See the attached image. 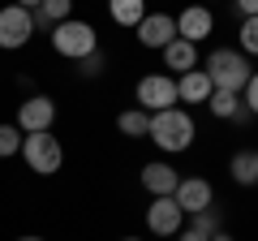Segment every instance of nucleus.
Here are the masks:
<instances>
[{
    "label": "nucleus",
    "mask_w": 258,
    "mask_h": 241,
    "mask_svg": "<svg viewBox=\"0 0 258 241\" xmlns=\"http://www.w3.org/2000/svg\"><path fill=\"white\" fill-rule=\"evenodd\" d=\"M194 134H198V125H194V116L185 108H164V112H151V130L147 138L155 142L159 151H189L194 147Z\"/></svg>",
    "instance_id": "obj_1"
},
{
    "label": "nucleus",
    "mask_w": 258,
    "mask_h": 241,
    "mask_svg": "<svg viewBox=\"0 0 258 241\" xmlns=\"http://www.w3.org/2000/svg\"><path fill=\"white\" fill-rule=\"evenodd\" d=\"M207 78H211V91H232L241 95L249 82V56L237 47H215L207 56Z\"/></svg>",
    "instance_id": "obj_2"
},
{
    "label": "nucleus",
    "mask_w": 258,
    "mask_h": 241,
    "mask_svg": "<svg viewBox=\"0 0 258 241\" xmlns=\"http://www.w3.org/2000/svg\"><path fill=\"white\" fill-rule=\"evenodd\" d=\"M22 159H26L30 172L52 176V172H60V164H64V147H60V138H56L52 130L26 134V138H22Z\"/></svg>",
    "instance_id": "obj_3"
},
{
    "label": "nucleus",
    "mask_w": 258,
    "mask_h": 241,
    "mask_svg": "<svg viewBox=\"0 0 258 241\" xmlns=\"http://www.w3.org/2000/svg\"><path fill=\"white\" fill-rule=\"evenodd\" d=\"M52 47L60 56H69V61H82V56H91L95 47H99V35H95V26L91 22H78V18H69V22H60V26H52Z\"/></svg>",
    "instance_id": "obj_4"
},
{
    "label": "nucleus",
    "mask_w": 258,
    "mask_h": 241,
    "mask_svg": "<svg viewBox=\"0 0 258 241\" xmlns=\"http://www.w3.org/2000/svg\"><path fill=\"white\" fill-rule=\"evenodd\" d=\"M134 95H138V108H142V112L176 108V78H172V74H147Z\"/></svg>",
    "instance_id": "obj_5"
},
{
    "label": "nucleus",
    "mask_w": 258,
    "mask_h": 241,
    "mask_svg": "<svg viewBox=\"0 0 258 241\" xmlns=\"http://www.w3.org/2000/svg\"><path fill=\"white\" fill-rule=\"evenodd\" d=\"M30 35H35L30 9H22V5H5V9H0V47H5V52H18V47L30 43Z\"/></svg>",
    "instance_id": "obj_6"
},
{
    "label": "nucleus",
    "mask_w": 258,
    "mask_h": 241,
    "mask_svg": "<svg viewBox=\"0 0 258 241\" xmlns=\"http://www.w3.org/2000/svg\"><path fill=\"white\" fill-rule=\"evenodd\" d=\"M56 125V103L47 95H30L26 103L18 108V130L22 134H43Z\"/></svg>",
    "instance_id": "obj_7"
},
{
    "label": "nucleus",
    "mask_w": 258,
    "mask_h": 241,
    "mask_svg": "<svg viewBox=\"0 0 258 241\" xmlns=\"http://www.w3.org/2000/svg\"><path fill=\"white\" fill-rule=\"evenodd\" d=\"M134 30H138V43H142V47L164 52V47L176 39V18H172V13H147Z\"/></svg>",
    "instance_id": "obj_8"
},
{
    "label": "nucleus",
    "mask_w": 258,
    "mask_h": 241,
    "mask_svg": "<svg viewBox=\"0 0 258 241\" xmlns=\"http://www.w3.org/2000/svg\"><path fill=\"white\" fill-rule=\"evenodd\" d=\"M172 203L181 207L185 215H198L203 207H211V203H215V190H211V181H207V176H185L181 186H176Z\"/></svg>",
    "instance_id": "obj_9"
},
{
    "label": "nucleus",
    "mask_w": 258,
    "mask_h": 241,
    "mask_svg": "<svg viewBox=\"0 0 258 241\" xmlns=\"http://www.w3.org/2000/svg\"><path fill=\"white\" fill-rule=\"evenodd\" d=\"M181 220H185V211L172 198H155V203L147 207V228L155 232V237H176V232H181Z\"/></svg>",
    "instance_id": "obj_10"
},
{
    "label": "nucleus",
    "mask_w": 258,
    "mask_h": 241,
    "mask_svg": "<svg viewBox=\"0 0 258 241\" xmlns=\"http://www.w3.org/2000/svg\"><path fill=\"white\" fill-rule=\"evenodd\" d=\"M211 30H215V18H211V9H207V5H189V9H181V18H176V39L203 43Z\"/></svg>",
    "instance_id": "obj_11"
},
{
    "label": "nucleus",
    "mask_w": 258,
    "mask_h": 241,
    "mask_svg": "<svg viewBox=\"0 0 258 241\" xmlns=\"http://www.w3.org/2000/svg\"><path fill=\"white\" fill-rule=\"evenodd\" d=\"M176 186H181V172L168 164H147L142 168V190H147L151 198H172Z\"/></svg>",
    "instance_id": "obj_12"
},
{
    "label": "nucleus",
    "mask_w": 258,
    "mask_h": 241,
    "mask_svg": "<svg viewBox=\"0 0 258 241\" xmlns=\"http://www.w3.org/2000/svg\"><path fill=\"white\" fill-rule=\"evenodd\" d=\"M69 13H74V0H39V9H30V22H35V30L52 35V26L69 22Z\"/></svg>",
    "instance_id": "obj_13"
},
{
    "label": "nucleus",
    "mask_w": 258,
    "mask_h": 241,
    "mask_svg": "<svg viewBox=\"0 0 258 241\" xmlns=\"http://www.w3.org/2000/svg\"><path fill=\"white\" fill-rule=\"evenodd\" d=\"M207 95H211V78H207V69H189V74L176 78V99L207 103Z\"/></svg>",
    "instance_id": "obj_14"
},
{
    "label": "nucleus",
    "mask_w": 258,
    "mask_h": 241,
    "mask_svg": "<svg viewBox=\"0 0 258 241\" xmlns=\"http://www.w3.org/2000/svg\"><path fill=\"white\" fill-rule=\"evenodd\" d=\"M164 65L176 69V74L198 69V43H189V39H172V43L164 47Z\"/></svg>",
    "instance_id": "obj_15"
},
{
    "label": "nucleus",
    "mask_w": 258,
    "mask_h": 241,
    "mask_svg": "<svg viewBox=\"0 0 258 241\" xmlns=\"http://www.w3.org/2000/svg\"><path fill=\"white\" fill-rule=\"evenodd\" d=\"M228 172L237 186H258V147H245L228 159Z\"/></svg>",
    "instance_id": "obj_16"
},
{
    "label": "nucleus",
    "mask_w": 258,
    "mask_h": 241,
    "mask_svg": "<svg viewBox=\"0 0 258 241\" xmlns=\"http://www.w3.org/2000/svg\"><path fill=\"white\" fill-rule=\"evenodd\" d=\"M108 18L116 22V26H138L142 18H147V0H108Z\"/></svg>",
    "instance_id": "obj_17"
},
{
    "label": "nucleus",
    "mask_w": 258,
    "mask_h": 241,
    "mask_svg": "<svg viewBox=\"0 0 258 241\" xmlns=\"http://www.w3.org/2000/svg\"><path fill=\"white\" fill-rule=\"evenodd\" d=\"M116 130L125 134V138H147V130H151V112H142V108H125L116 116Z\"/></svg>",
    "instance_id": "obj_18"
},
{
    "label": "nucleus",
    "mask_w": 258,
    "mask_h": 241,
    "mask_svg": "<svg viewBox=\"0 0 258 241\" xmlns=\"http://www.w3.org/2000/svg\"><path fill=\"white\" fill-rule=\"evenodd\" d=\"M207 108H211V116L232 120V112L241 108V95H232V91H211V95H207Z\"/></svg>",
    "instance_id": "obj_19"
},
{
    "label": "nucleus",
    "mask_w": 258,
    "mask_h": 241,
    "mask_svg": "<svg viewBox=\"0 0 258 241\" xmlns=\"http://www.w3.org/2000/svg\"><path fill=\"white\" fill-rule=\"evenodd\" d=\"M189 228H198L203 237H215V232L224 228V211H220L215 203H211V207H203V211L194 215V224H189Z\"/></svg>",
    "instance_id": "obj_20"
},
{
    "label": "nucleus",
    "mask_w": 258,
    "mask_h": 241,
    "mask_svg": "<svg viewBox=\"0 0 258 241\" xmlns=\"http://www.w3.org/2000/svg\"><path fill=\"white\" fill-rule=\"evenodd\" d=\"M22 138H26V134H22L18 125H0V159H13V155H18Z\"/></svg>",
    "instance_id": "obj_21"
},
{
    "label": "nucleus",
    "mask_w": 258,
    "mask_h": 241,
    "mask_svg": "<svg viewBox=\"0 0 258 241\" xmlns=\"http://www.w3.org/2000/svg\"><path fill=\"white\" fill-rule=\"evenodd\" d=\"M241 47L237 52H245V56H258V18H241Z\"/></svg>",
    "instance_id": "obj_22"
},
{
    "label": "nucleus",
    "mask_w": 258,
    "mask_h": 241,
    "mask_svg": "<svg viewBox=\"0 0 258 241\" xmlns=\"http://www.w3.org/2000/svg\"><path fill=\"white\" fill-rule=\"evenodd\" d=\"M103 65H108V61H103V52L95 47L91 56H82V61H78V74H82V78H99V74H103Z\"/></svg>",
    "instance_id": "obj_23"
},
{
    "label": "nucleus",
    "mask_w": 258,
    "mask_h": 241,
    "mask_svg": "<svg viewBox=\"0 0 258 241\" xmlns=\"http://www.w3.org/2000/svg\"><path fill=\"white\" fill-rule=\"evenodd\" d=\"M241 103H245L249 112L258 116V74H249V82H245V91H241Z\"/></svg>",
    "instance_id": "obj_24"
},
{
    "label": "nucleus",
    "mask_w": 258,
    "mask_h": 241,
    "mask_svg": "<svg viewBox=\"0 0 258 241\" xmlns=\"http://www.w3.org/2000/svg\"><path fill=\"white\" fill-rule=\"evenodd\" d=\"M241 18H258V0H232Z\"/></svg>",
    "instance_id": "obj_25"
},
{
    "label": "nucleus",
    "mask_w": 258,
    "mask_h": 241,
    "mask_svg": "<svg viewBox=\"0 0 258 241\" xmlns=\"http://www.w3.org/2000/svg\"><path fill=\"white\" fill-rule=\"evenodd\" d=\"M176 241H211V237H203L198 228H181V232H176Z\"/></svg>",
    "instance_id": "obj_26"
},
{
    "label": "nucleus",
    "mask_w": 258,
    "mask_h": 241,
    "mask_svg": "<svg viewBox=\"0 0 258 241\" xmlns=\"http://www.w3.org/2000/svg\"><path fill=\"white\" fill-rule=\"evenodd\" d=\"M13 5H22V9H39V0H13Z\"/></svg>",
    "instance_id": "obj_27"
},
{
    "label": "nucleus",
    "mask_w": 258,
    "mask_h": 241,
    "mask_svg": "<svg viewBox=\"0 0 258 241\" xmlns=\"http://www.w3.org/2000/svg\"><path fill=\"white\" fill-rule=\"evenodd\" d=\"M211 241H232V232H224V228H220V232H215Z\"/></svg>",
    "instance_id": "obj_28"
},
{
    "label": "nucleus",
    "mask_w": 258,
    "mask_h": 241,
    "mask_svg": "<svg viewBox=\"0 0 258 241\" xmlns=\"http://www.w3.org/2000/svg\"><path fill=\"white\" fill-rule=\"evenodd\" d=\"M18 241H43V237H18Z\"/></svg>",
    "instance_id": "obj_29"
},
{
    "label": "nucleus",
    "mask_w": 258,
    "mask_h": 241,
    "mask_svg": "<svg viewBox=\"0 0 258 241\" xmlns=\"http://www.w3.org/2000/svg\"><path fill=\"white\" fill-rule=\"evenodd\" d=\"M120 241H142V237H120Z\"/></svg>",
    "instance_id": "obj_30"
}]
</instances>
